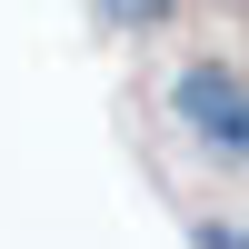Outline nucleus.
Here are the masks:
<instances>
[{"mask_svg":"<svg viewBox=\"0 0 249 249\" xmlns=\"http://www.w3.org/2000/svg\"><path fill=\"white\" fill-rule=\"evenodd\" d=\"M170 110H179V130L210 160H249V80L230 60H190V70L170 80Z\"/></svg>","mask_w":249,"mask_h":249,"instance_id":"obj_1","label":"nucleus"},{"mask_svg":"<svg viewBox=\"0 0 249 249\" xmlns=\"http://www.w3.org/2000/svg\"><path fill=\"white\" fill-rule=\"evenodd\" d=\"M170 10H179V0H100V20H110V30H160Z\"/></svg>","mask_w":249,"mask_h":249,"instance_id":"obj_2","label":"nucleus"}]
</instances>
